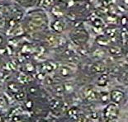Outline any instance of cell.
<instances>
[{
  "label": "cell",
  "instance_id": "obj_1",
  "mask_svg": "<svg viewBox=\"0 0 128 122\" xmlns=\"http://www.w3.org/2000/svg\"><path fill=\"white\" fill-rule=\"evenodd\" d=\"M118 108L116 104H109L106 107L104 111V116L108 120L113 121L118 118Z\"/></svg>",
  "mask_w": 128,
  "mask_h": 122
},
{
  "label": "cell",
  "instance_id": "obj_2",
  "mask_svg": "<svg viewBox=\"0 0 128 122\" xmlns=\"http://www.w3.org/2000/svg\"><path fill=\"white\" fill-rule=\"evenodd\" d=\"M124 98V93L121 90H112L110 93V99L114 102V104H119Z\"/></svg>",
  "mask_w": 128,
  "mask_h": 122
},
{
  "label": "cell",
  "instance_id": "obj_3",
  "mask_svg": "<svg viewBox=\"0 0 128 122\" xmlns=\"http://www.w3.org/2000/svg\"><path fill=\"white\" fill-rule=\"evenodd\" d=\"M43 67H44V69H43L44 71L50 73L56 69V64H54L53 62H48V63H46L43 64Z\"/></svg>",
  "mask_w": 128,
  "mask_h": 122
},
{
  "label": "cell",
  "instance_id": "obj_4",
  "mask_svg": "<svg viewBox=\"0 0 128 122\" xmlns=\"http://www.w3.org/2000/svg\"><path fill=\"white\" fill-rule=\"evenodd\" d=\"M8 89L11 91V93H12L13 94L18 93L21 91L18 84H17V83H9L8 85Z\"/></svg>",
  "mask_w": 128,
  "mask_h": 122
},
{
  "label": "cell",
  "instance_id": "obj_5",
  "mask_svg": "<svg viewBox=\"0 0 128 122\" xmlns=\"http://www.w3.org/2000/svg\"><path fill=\"white\" fill-rule=\"evenodd\" d=\"M59 74L60 76H62V77H69V76L71 74V69L65 66H63L60 69Z\"/></svg>",
  "mask_w": 128,
  "mask_h": 122
},
{
  "label": "cell",
  "instance_id": "obj_6",
  "mask_svg": "<svg viewBox=\"0 0 128 122\" xmlns=\"http://www.w3.org/2000/svg\"><path fill=\"white\" fill-rule=\"evenodd\" d=\"M108 82V76L107 74H102L100 76L98 80V84L102 87L107 84Z\"/></svg>",
  "mask_w": 128,
  "mask_h": 122
},
{
  "label": "cell",
  "instance_id": "obj_7",
  "mask_svg": "<svg viewBox=\"0 0 128 122\" xmlns=\"http://www.w3.org/2000/svg\"><path fill=\"white\" fill-rule=\"evenodd\" d=\"M31 80H32V78L29 75H22L18 78L19 83H28Z\"/></svg>",
  "mask_w": 128,
  "mask_h": 122
},
{
  "label": "cell",
  "instance_id": "obj_8",
  "mask_svg": "<svg viewBox=\"0 0 128 122\" xmlns=\"http://www.w3.org/2000/svg\"><path fill=\"white\" fill-rule=\"evenodd\" d=\"M50 107L52 111L58 110L59 108L60 107V102L57 101V100H53V101L51 102L50 105Z\"/></svg>",
  "mask_w": 128,
  "mask_h": 122
},
{
  "label": "cell",
  "instance_id": "obj_9",
  "mask_svg": "<svg viewBox=\"0 0 128 122\" xmlns=\"http://www.w3.org/2000/svg\"><path fill=\"white\" fill-rule=\"evenodd\" d=\"M104 69H105L104 66H103L102 64H94V65L92 67V70L94 72H96V73L102 72Z\"/></svg>",
  "mask_w": 128,
  "mask_h": 122
},
{
  "label": "cell",
  "instance_id": "obj_10",
  "mask_svg": "<svg viewBox=\"0 0 128 122\" xmlns=\"http://www.w3.org/2000/svg\"><path fill=\"white\" fill-rule=\"evenodd\" d=\"M92 91H94V89H92V87H91V86L87 87V88H84V90L83 91V97H84V98L87 99V97L89 96V94H90Z\"/></svg>",
  "mask_w": 128,
  "mask_h": 122
},
{
  "label": "cell",
  "instance_id": "obj_11",
  "mask_svg": "<svg viewBox=\"0 0 128 122\" xmlns=\"http://www.w3.org/2000/svg\"><path fill=\"white\" fill-rule=\"evenodd\" d=\"M64 86L62 84H57L55 86V92L57 95H63L64 93Z\"/></svg>",
  "mask_w": 128,
  "mask_h": 122
},
{
  "label": "cell",
  "instance_id": "obj_12",
  "mask_svg": "<svg viewBox=\"0 0 128 122\" xmlns=\"http://www.w3.org/2000/svg\"><path fill=\"white\" fill-rule=\"evenodd\" d=\"M14 97H15L16 99L18 100V101H22V100H23L26 97V93H25V92L20 91L19 93H16Z\"/></svg>",
  "mask_w": 128,
  "mask_h": 122
},
{
  "label": "cell",
  "instance_id": "obj_13",
  "mask_svg": "<svg viewBox=\"0 0 128 122\" xmlns=\"http://www.w3.org/2000/svg\"><path fill=\"white\" fill-rule=\"evenodd\" d=\"M109 51L112 55H118L122 54V50H120V48L118 47H112L110 48Z\"/></svg>",
  "mask_w": 128,
  "mask_h": 122
},
{
  "label": "cell",
  "instance_id": "obj_14",
  "mask_svg": "<svg viewBox=\"0 0 128 122\" xmlns=\"http://www.w3.org/2000/svg\"><path fill=\"white\" fill-rule=\"evenodd\" d=\"M110 97L108 93H102L100 94V99L102 102H107L109 100Z\"/></svg>",
  "mask_w": 128,
  "mask_h": 122
},
{
  "label": "cell",
  "instance_id": "obj_15",
  "mask_svg": "<svg viewBox=\"0 0 128 122\" xmlns=\"http://www.w3.org/2000/svg\"><path fill=\"white\" fill-rule=\"evenodd\" d=\"M98 43L101 45H107L108 44V40H107V38H105L104 36H101L99 38H98Z\"/></svg>",
  "mask_w": 128,
  "mask_h": 122
},
{
  "label": "cell",
  "instance_id": "obj_16",
  "mask_svg": "<svg viewBox=\"0 0 128 122\" xmlns=\"http://www.w3.org/2000/svg\"><path fill=\"white\" fill-rule=\"evenodd\" d=\"M53 27L56 31H58V32H60V31H62V30H63V26L61 25V23L60 22V21H56V22L54 23Z\"/></svg>",
  "mask_w": 128,
  "mask_h": 122
},
{
  "label": "cell",
  "instance_id": "obj_17",
  "mask_svg": "<svg viewBox=\"0 0 128 122\" xmlns=\"http://www.w3.org/2000/svg\"><path fill=\"white\" fill-rule=\"evenodd\" d=\"M46 83H47L48 85L53 84L54 83H56V78L55 77H52V76H47V77L45 78Z\"/></svg>",
  "mask_w": 128,
  "mask_h": 122
},
{
  "label": "cell",
  "instance_id": "obj_18",
  "mask_svg": "<svg viewBox=\"0 0 128 122\" xmlns=\"http://www.w3.org/2000/svg\"><path fill=\"white\" fill-rule=\"evenodd\" d=\"M47 41L49 44L50 45H55L57 42V38L55 37V36H49L47 37Z\"/></svg>",
  "mask_w": 128,
  "mask_h": 122
},
{
  "label": "cell",
  "instance_id": "obj_19",
  "mask_svg": "<svg viewBox=\"0 0 128 122\" xmlns=\"http://www.w3.org/2000/svg\"><path fill=\"white\" fill-rule=\"evenodd\" d=\"M98 94L96 92H94V91H92V93L89 94V96L87 97V99L89 100V101H94V100H96L98 98Z\"/></svg>",
  "mask_w": 128,
  "mask_h": 122
},
{
  "label": "cell",
  "instance_id": "obj_20",
  "mask_svg": "<svg viewBox=\"0 0 128 122\" xmlns=\"http://www.w3.org/2000/svg\"><path fill=\"white\" fill-rule=\"evenodd\" d=\"M68 113H69V115L70 116H77L78 111L76 110V108H70Z\"/></svg>",
  "mask_w": 128,
  "mask_h": 122
},
{
  "label": "cell",
  "instance_id": "obj_21",
  "mask_svg": "<svg viewBox=\"0 0 128 122\" xmlns=\"http://www.w3.org/2000/svg\"><path fill=\"white\" fill-rule=\"evenodd\" d=\"M25 68H26V70H28V72H33V71H34V69H35L34 66L32 65V64H26Z\"/></svg>",
  "mask_w": 128,
  "mask_h": 122
},
{
  "label": "cell",
  "instance_id": "obj_22",
  "mask_svg": "<svg viewBox=\"0 0 128 122\" xmlns=\"http://www.w3.org/2000/svg\"><path fill=\"white\" fill-rule=\"evenodd\" d=\"M26 107L28 109H31V108L33 107V102H32V100H28V101L26 102Z\"/></svg>",
  "mask_w": 128,
  "mask_h": 122
},
{
  "label": "cell",
  "instance_id": "obj_23",
  "mask_svg": "<svg viewBox=\"0 0 128 122\" xmlns=\"http://www.w3.org/2000/svg\"><path fill=\"white\" fill-rule=\"evenodd\" d=\"M64 90L67 91V92H71V91H73V87H72L71 84H70V85H69V84H64Z\"/></svg>",
  "mask_w": 128,
  "mask_h": 122
},
{
  "label": "cell",
  "instance_id": "obj_24",
  "mask_svg": "<svg viewBox=\"0 0 128 122\" xmlns=\"http://www.w3.org/2000/svg\"><path fill=\"white\" fill-rule=\"evenodd\" d=\"M6 99H4V97H0V107H4L6 105Z\"/></svg>",
  "mask_w": 128,
  "mask_h": 122
},
{
  "label": "cell",
  "instance_id": "obj_25",
  "mask_svg": "<svg viewBox=\"0 0 128 122\" xmlns=\"http://www.w3.org/2000/svg\"><path fill=\"white\" fill-rule=\"evenodd\" d=\"M77 122H86V120H85V118L83 117V116H80V117H78Z\"/></svg>",
  "mask_w": 128,
  "mask_h": 122
},
{
  "label": "cell",
  "instance_id": "obj_26",
  "mask_svg": "<svg viewBox=\"0 0 128 122\" xmlns=\"http://www.w3.org/2000/svg\"><path fill=\"white\" fill-rule=\"evenodd\" d=\"M12 122H21V121L19 120V117L17 116H15L12 119Z\"/></svg>",
  "mask_w": 128,
  "mask_h": 122
},
{
  "label": "cell",
  "instance_id": "obj_27",
  "mask_svg": "<svg viewBox=\"0 0 128 122\" xmlns=\"http://www.w3.org/2000/svg\"><path fill=\"white\" fill-rule=\"evenodd\" d=\"M36 91L37 90L36 89V88H34V87H33V88H32H32H30V92H31V93H35Z\"/></svg>",
  "mask_w": 128,
  "mask_h": 122
},
{
  "label": "cell",
  "instance_id": "obj_28",
  "mask_svg": "<svg viewBox=\"0 0 128 122\" xmlns=\"http://www.w3.org/2000/svg\"><path fill=\"white\" fill-rule=\"evenodd\" d=\"M4 44V37L0 36V45H2Z\"/></svg>",
  "mask_w": 128,
  "mask_h": 122
},
{
  "label": "cell",
  "instance_id": "obj_29",
  "mask_svg": "<svg viewBox=\"0 0 128 122\" xmlns=\"http://www.w3.org/2000/svg\"><path fill=\"white\" fill-rule=\"evenodd\" d=\"M92 115H94V116H92V118H94V119H97L98 118V116H97V113H92Z\"/></svg>",
  "mask_w": 128,
  "mask_h": 122
},
{
  "label": "cell",
  "instance_id": "obj_30",
  "mask_svg": "<svg viewBox=\"0 0 128 122\" xmlns=\"http://www.w3.org/2000/svg\"><path fill=\"white\" fill-rule=\"evenodd\" d=\"M2 121H4V118H2V116L0 115V122H2Z\"/></svg>",
  "mask_w": 128,
  "mask_h": 122
}]
</instances>
